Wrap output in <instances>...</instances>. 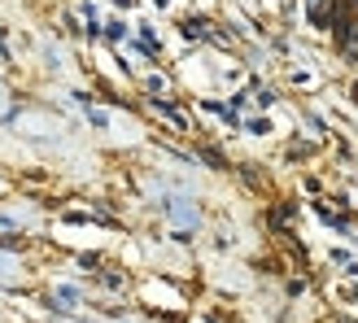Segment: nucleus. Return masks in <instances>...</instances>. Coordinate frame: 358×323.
<instances>
[{"label":"nucleus","mask_w":358,"mask_h":323,"mask_svg":"<svg viewBox=\"0 0 358 323\" xmlns=\"http://www.w3.org/2000/svg\"><path fill=\"white\" fill-rule=\"evenodd\" d=\"M153 110H157V114H162L166 122H175V127H179V131H184V127H188V118H184V114H179V110H175V105H171V101H153Z\"/></svg>","instance_id":"f257e3e1"}]
</instances>
